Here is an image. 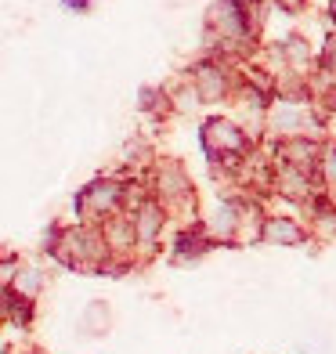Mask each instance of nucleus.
Here are the masks:
<instances>
[{"instance_id": "1", "label": "nucleus", "mask_w": 336, "mask_h": 354, "mask_svg": "<svg viewBox=\"0 0 336 354\" xmlns=\"http://www.w3.org/2000/svg\"><path fill=\"white\" fill-rule=\"evenodd\" d=\"M329 174L336 177V152H333V159H329Z\"/></svg>"}]
</instances>
